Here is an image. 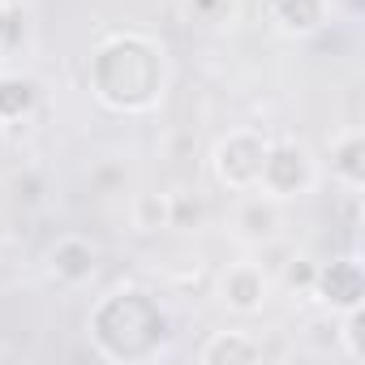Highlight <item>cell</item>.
Returning <instances> with one entry per match:
<instances>
[{"mask_svg":"<svg viewBox=\"0 0 365 365\" xmlns=\"http://www.w3.org/2000/svg\"><path fill=\"white\" fill-rule=\"evenodd\" d=\"M91 86L112 112H146L163 95V52L142 35H116L95 52Z\"/></svg>","mask_w":365,"mask_h":365,"instance_id":"1","label":"cell"},{"mask_svg":"<svg viewBox=\"0 0 365 365\" xmlns=\"http://www.w3.org/2000/svg\"><path fill=\"white\" fill-rule=\"evenodd\" d=\"M91 339L108 361L155 356L168 339V314L146 288H120L91 314Z\"/></svg>","mask_w":365,"mask_h":365,"instance_id":"2","label":"cell"},{"mask_svg":"<svg viewBox=\"0 0 365 365\" xmlns=\"http://www.w3.org/2000/svg\"><path fill=\"white\" fill-rule=\"evenodd\" d=\"M314 180V159L297 142H267L262 172H258V190L271 198H297L309 190Z\"/></svg>","mask_w":365,"mask_h":365,"instance_id":"3","label":"cell"},{"mask_svg":"<svg viewBox=\"0 0 365 365\" xmlns=\"http://www.w3.org/2000/svg\"><path fill=\"white\" fill-rule=\"evenodd\" d=\"M262 155H267V142H262V133L237 129V133H228V138L215 146V176L224 180L228 190H237V194H250V190H258Z\"/></svg>","mask_w":365,"mask_h":365,"instance_id":"4","label":"cell"},{"mask_svg":"<svg viewBox=\"0 0 365 365\" xmlns=\"http://www.w3.org/2000/svg\"><path fill=\"white\" fill-rule=\"evenodd\" d=\"M314 297H318L327 309H335V314L356 309V305L365 301L361 262H356V258H335V262L318 267V275H314Z\"/></svg>","mask_w":365,"mask_h":365,"instance_id":"5","label":"cell"},{"mask_svg":"<svg viewBox=\"0 0 365 365\" xmlns=\"http://www.w3.org/2000/svg\"><path fill=\"white\" fill-rule=\"evenodd\" d=\"M232 228L254 241V245H275L279 241V228H284V215H279V198L271 194H250L237 215H232Z\"/></svg>","mask_w":365,"mask_h":365,"instance_id":"6","label":"cell"},{"mask_svg":"<svg viewBox=\"0 0 365 365\" xmlns=\"http://www.w3.org/2000/svg\"><path fill=\"white\" fill-rule=\"evenodd\" d=\"M48 267H52V275H56L61 284L78 288V284L95 279L99 254H95V245H91L86 237H61V241L48 250Z\"/></svg>","mask_w":365,"mask_h":365,"instance_id":"7","label":"cell"},{"mask_svg":"<svg viewBox=\"0 0 365 365\" xmlns=\"http://www.w3.org/2000/svg\"><path fill=\"white\" fill-rule=\"evenodd\" d=\"M220 292H224V301H228L237 314H254V309L267 305V271L254 267V262H237V267L224 271Z\"/></svg>","mask_w":365,"mask_h":365,"instance_id":"8","label":"cell"},{"mask_svg":"<svg viewBox=\"0 0 365 365\" xmlns=\"http://www.w3.org/2000/svg\"><path fill=\"white\" fill-rule=\"evenodd\" d=\"M262 356H267V348L245 331H215L198 352L202 365H258Z\"/></svg>","mask_w":365,"mask_h":365,"instance_id":"9","label":"cell"},{"mask_svg":"<svg viewBox=\"0 0 365 365\" xmlns=\"http://www.w3.org/2000/svg\"><path fill=\"white\" fill-rule=\"evenodd\" d=\"M271 18L284 35H297V39H309L327 26V0H275L271 5Z\"/></svg>","mask_w":365,"mask_h":365,"instance_id":"10","label":"cell"},{"mask_svg":"<svg viewBox=\"0 0 365 365\" xmlns=\"http://www.w3.org/2000/svg\"><path fill=\"white\" fill-rule=\"evenodd\" d=\"M39 103V82L22 73H0V120H22Z\"/></svg>","mask_w":365,"mask_h":365,"instance_id":"11","label":"cell"},{"mask_svg":"<svg viewBox=\"0 0 365 365\" xmlns=\"http://www.w3.org/2000/svg\"><path fill=\"white\" fill-rule=\"evenodd\" d=\"M331 168L348 180L352 190H361V185H365V138H361V133L339 138L335 150H331Z\"/></svg>","mask_w":365,"mask_h":365,"instance_id":"12","label":"cell"},{"mask_svg":"<svg viewBox=\"0 0 365 365\" xmlns=\"http://www.w3.org/2000/svg\"><path fill=\"white\" fill-rule=\"evenodd\" d=\"M133 224H138L142 232L168 228V194H138V202H133Z\"/></svg>","mask_w":365,"mask_h":365,"instance_id":"13","label":"cell"},{"mask_svg":"<svg viewBox=\"0 0 365 365\" xmlns=\"http://www.w3.org/2000/svg\"><path fill=\"white\" fill-rule=\"evenodd\" d=\"M202 202L194 194H168V228H198Z\"/></svg>","mask_w":365,"mask_h":365,"instance_id":"14","label":"cell"},{"mask_svg":"<svg viewBox=\"0 0 365 365\" xmlns=\"http://www.w3.org/2000/svg\"><path fill=\"white\" fill-rule=\"evenodd\" d=\"M361 331H365V309H361V305H356V309H344L339 339H344L348 361H365V339H361Z\"/></svg>","mask_w":365,"mask_h":365,"instance_id":"15","label":"cell"},{"mask_svg":"<svg viewBox=\"0 0 365 365\" xmlns=\"http://www.w3.org/2000/svg\"><path fill=\"white\" fill-rule=\"evenodd\" d=\"M9 190H14V198H18L22 207H35V202L43 198V176L26 168V172H18V176H14V185H9Z\"/></svg>","mask_w":365,"mask_h":365,"instance_id":"16","label":"cell"},{"mask_svg":"<svg viewBox=\"0 0 365 365\" xmlns=\"http://www.w3.org/2000/svg\"><path fill=\"white\" fill-rule=\"evenodd\" d=\"M314 275H318V262H309V258H288V262H284V284H288V288L314 292Z\"/></svg>","mask_w":365,"mask_h":365,"instance_id":"17","label":"cell"},{"mask_svg":"<svg viewBox=\"0 0 365 365\" xmlns=\"http://www.w3.org/2000/svg\"><path fill=\"white\" fill-rule=\"evenodd\" d=\"M14 48H9V5L0 0V61H5Z\"/></svg>","mask_w":365,"mask_h":365,"instance_id":"18","label":"cell"},{"mask_svg":"<svg viewBox=\"0 0 365 365\" xmlns=\"http://www.w3.org/2000/svg\"><path fill=\"white\" fill-rule=\"evenodd\" d=\"M194 5V14H202V18H215V9L224 5V0H190Z\"/></svg>","mask_w":365,"mask_h":365,"instance_id":"19","label":"cell"}]
</instances>
